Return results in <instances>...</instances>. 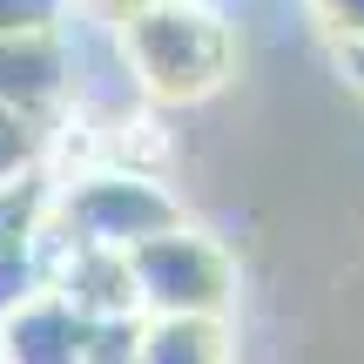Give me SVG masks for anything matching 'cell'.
<instances>
[{
  "instance_id": "obj_3",
  "label": "cell",
  "mask_w": 364,
  "mask_h": 364,
  "mask_svg": "<svg viewBox=\"0 0 364 364\" xmlns=\"http://www.w3.org/2000/svg\"><path fill=\"white\" fill-rule=\"evenodd\" d=\"M129 277L142 317H223L236 304L230 243L196 223H176V230L149 236L142 250H129Z\"/></svg>"
},
{
  "instance_id": "obj_4",
  "label": "cell",
  "mask_w": 364,
  "mask_h": 364,
  "mask_svg": "<svg viewBox=\"0 0 364 364\" xmlns=\"http://www.w3.org/2000/svg\"><path fill=\"white\" fill-rule=\"evenodd\" d=\"M88 338H95V317L41 290L21 311L0 317V364H88Z\"/></svg>"
},
{
  "instance_id": "obj_7",
  "label": "cell",
  "mask_w": 364,
  "mask_h": 364,
  "mask_svg": "<svg viewBox=\"0 0 364 364\" xmlns=\"http://www.w3.org/2000/svg\"><path fill=\"white\" fill-rule=\"evenodd\" d=\"M75 0H0V41H21V34H61Z\"/></svg>"
},
{
  "instance_id": "obj_2",
  "label": "cell",
  "mask_w": 364,
  "mask_h": 364,
  "mask_svg": "<svg viewBox=\"0 0 364 364\" xmlns=\"http://www.w3.org/2000/svg\"><path fill=\"white\" fill-rule=\"evenodd\" d=\"M48 223L68 243L88 250H142L149 236L182 223V196L156 169H129V162H95V169L68 176V189H54Z\"/></svg>"
},
{
  "instance_id": "obj_8",
  "label": "cell",
  "mask_w": 364,
  "mask_h": 364,
  "mask_svg": "<svg viewBox=\"0 0 364 364\" xmlns=\"http://www.w3.org/2000/svg\"><path fill=\"white\" fill-rule=\"evenodd\" d=\"M311 21L324 27L338 48H358L364 41V0H311Z\"/></svg>"
},
{
  "instance_id": "obj_9",
  "label": "cell",
  "mask_w": 364,
  "mask_h": 364,
  "mask_svg": "<svg viewBox=\"0 0 364 364\" xmlns=\"http://www.w3.org/2000/svg\"><path fill=\"white\" fill-rule=\"evenodd\" d=\"M338 68H344V81L364 95V41H358V48H338Z\"/></svg>"
},
{
  "instance_id": "obj_6",
  "label": "cell",
  "mask_w": 364,
  "mask_h": 364,
  "mask_svg": "<svg viewBox=\"0 0 364 364\" xmlns=\"http://www.w3.org/2000/svg\"><path fill=\"white\" fill-rule=\"evenodd\" d=\"M41 142H48V129H41L34 115H14V108H0V182H14V176H34V162H41Z\"/></svg>"
},
{
  "instance_id": "obj_5",
  "label": "cell",
  "mask_w": 364,
  "mask_h": 364,
  "mask_svg": "<svg viewBox=\"0 0 364 364\" xmlns=\"http://www.w3.org/2000/svg\"><path fill=\"white\" fill-rule=\"evenodd\" d=\"M135 364H236L223 317H142Z\"/></svg>"
},
{
  "instance_id": "obj_1",
  "label": "cell",
  "mask_w": 364,
  "mask_h": 364,
  "mask_svg": "<svg viewBox=\"0 0 364 364\" xmlns=\"http://www.w3.org/2000/svg\"><path fill=\"white\" fill-rule=\"evenodd\" d=\"M129 81L149 102H209L236 75V27L209 0H156L115 14Z\"/></svg>"
}]
</instances>
